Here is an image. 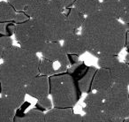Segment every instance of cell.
<instances>
[{"label": "cell", "instance_id": "f1b7e54d", "mask_svg": "<svg viewBox=\"0 0 129 122\" xmlns=\"http://www.w3.org/2000/svg\"><path fill=\"white\" fill-rule=\"evenodd\" d=\"M49 7L50 10L56 12V13H64L66 6L63 2V0H50Z\"/></svg>", "mask_w": 129, "mask_h": 122}, {"label": "cell", "instance_id": "7402d4cb", "mask_svg": "<svg viewBox=\"0 0 129 122\" xmlns=\"http://www.w3.org/2000/svg\"><path fill=\"white\" fill-rule=\"evenodd\" d=\"M56 64L49 59L43 58L40 59L39 63V74L45 76H52L55 74H58V69L56 67Z\"/></svg>", "mask_w": 129, "mask_h": 122}, {"label": "cell", "instance_id": "484cf974", "mask_svg": "<svg viewBox=\"0 0 129 122\" xmlns=\"http://www.w3.org/2000/svg\"><path fill=\"white\" fill-rule=\"evenodd\" d=\"M13 44V39L11 36L0 34V59L3 58V56L6 49L11 47Z\"/></svg>", "mask_w": 129, "mask_h": 122}, {"label": "cell", "instance_id": "f35d334b", "mask_svg": "<svg viewBox=\"0 0 129 122\" xmlns=\"http://www.w3.org/2000/svg\"><path fill=\"white\" fill-rule=\"evenodd\" d=\"M0 90H1V88H0Z\"/></svg>", "mask_w": 129, "mask_h": 122}, {"label": "cell", "instance_id": "603a6c76", "mask_svg": "<svg viewBox=\"0 0 129 122\" xmlns=\"http://www.w3.org/2000/svg\"><path fill=\"white\" fill-rule=\"evenodd\" d=\"M17 12L8 2H0V21H13Z\"/></svg>", "mask_w": 129, "mask_h": 122}, {"label": "cell", "instance_id": "e0dca14e", "mask_svg": "<svg viewBox=\"0 0 129 122\" xmlns=\"http://www.w3.org/2000/svg\"><path fill=\"white\" fill-rule=\"evenodd\" d=\"M50 0H29L24 13L30 19H36L48 8Z\"/></svg>", "mask_w": 129, "mask_h": 122}, {"label": "cell", "instance_id": "8fae6325", "mask_svg": "<svg viewBox=\"0 0 129 122\" xmlns=\"http://www.w3.org/2000/svg\"><path fill=\"white\" fill-rule=\"evenodd\" d=\"M113 84L114 81L109 69L99 68L95 72L92 81V91L95 90L96 92L107 95Z\"/></svg>", "mask_w": 129, "mask_h": 122}, {"label": "cell", "instance_id": "d590c367", "mask_svg": "<svg viewBox=\"0 0 129 122\" xmlns=\"http://www.w3.org/2000/svg\"><path fill=\"white\" fill-rule=\"evenodd\" d=\"M121 20L123 21V23H129V14L125 15V16L121 19Z\"/></svg>", "mask_w": 129, "mask_h": 122}, {"label": "cell", "instance_id": "74e56055", "mask_svg": "<svg viewBox=\"0 0 129 122\" xmlns=\"http://www.w3.org/2000/svg\"><path fill=\"white\" fill-rule=\"evenodd\" d=\"M123 122H129V118H125V120H124Z\"/></svg>", "mask_w": 129, "mask_h": 122}, {"label": "cell", "instance_id": "ac0fdd59", "mask_svg": "<svg viewBox=\"0 0 129 122\" xmlns=\"http://www.w3.org/2000/svg\"><path fill=\"white\" fill-rule=\"evenodd\" d=\"M73 6L87 17L100 11L101 2L100 0H76Z\"/></svg>", "mask_w": 129, "mask_h": 122}, {"label": "cell", "instance_id": "cb8c5ba5", "mask_svg": "<svg viewBox=\"0 0 129 122\" xmlns=\"http://www.w3.org/2000/svg\"><path fill=\"white\" fill-rule=\"evenodd\" d=\"M97 60V65L100 68L111 69L117 63L119 62L118 55H107V54H102L98 57Z\"/></svg>", "mask_w": 129, "mask_h": 122}, {"label": "cell", "instance_id": "9c48e42d", "mask_svg": "<svg viewBox=\"0 0 129 122\" xmlns=\"http://www.w3.org/2000/svg\"><path fill=\"white\" fill-rule=\"evenodd\" d=\"M27 95L36 99L48 97L50 95V81L45 75H38L28 82L26 86Z\"/></svg>", "mask_w": 129, "mask_h": 122}, {"label": "cell", "instance_id": "52a82bcc", "mask_svg": "<svg viewBox=\"0 0 129 122\" xmlns=\"http://www.w3.org/2000/svg\"><path fill=\"white\" fill-rule=\"evenodd\" d=\"M14 36L21 48L36 54L43 50L47 43V40L35 19H29L27 21L16 24Z\"/></svg>", "mask_w": 129, "mask_h": 122}, {"label": "cell", "instance_id": "7c38bea8", "mask_svg": "<svg viewBox=\"0 0 129 122\" xmlns=\"http://www.w3.org/2000/svg\"><path fill=\"white\" fill-rule=\"evenodd\" d=\"M62 46L67 54H74V55L81 56L87 52L84 39L81 35H79L78 33H73L64 38Z\"/></svg>", "mask_w": 129, "mask_h": 122}, {"label": "cell", "instance_id": "1f68e13d", "mask_svg": "<svg viewBox=\"0 0 129 122\" xmlns=\"http://www.w3.org/2000/svg\"><path fill=\"white\" fill-rule=\"evenodd\" d=\"M122 6L124 7V10H125V15H128L129 14V0H120ZM123 16V17H124Z\"/></svg>", "mask_w": 129, "mask_h": 122}, {"label": "cell", "instance_id": "d4e9b609", "mask_svg": "<svg viewBox=\"0 0 129 122\" xmlns=\"http://www.w3.org/2000/svg\"><path fill=\"white\" fill-rule=\"evenodd\" d=\"M82 122H112L103 111L96 113H85Z\"/></svg>", "mask_w": 129, "mask_h": 122}, {"label": "cell", "instance_id": "5bb4252c", "mask_svg": "<svg viewBox=\"0 0 129 122\" xmlns=\"http://www.w3.org/2000/svg\"><path fill=\"white\" fill-rule=\"evenodd\" d=\"M100 12L119 20H121L125 14V10L120 0H103L101 2Z\"/></svg>", "mask_w": 129, "mask_h": 122}, {"label": "cell", "instance_id": "ba28073f", "mask_svg": "<svg viewBox=\"0 0 129 122\" xmlns=\"http://www.w3.org/2000/svg\"><path fill=\"white\" fill-rule=\"evenodd\" d=\"M43 58L49 59L60 67L61 73H66L70 65L68 55L64 51L59 42H47L44 48L41 51Z\"/></svg>", "mask_w": 129, "mask_h": 122}, {"label": "cell", "instance_id": "4316f807", "mask_svg": "<svg viewBox=\"0 0 129 122\" xmlns=\"http://www.w3.org/2000/svg\"><path fill=\"white\" fill-rule=\"evenodd\" d=\"M15 26L16 24L13 23V21H0V34L11 36L13 34H14Z\"/></svg>", "mask_w": 129, "mask_h": 122}, {"label": "cell", "instance_id": "6da1fadb", "mask_svg": "<svg viewBox=\"0 0 129 122\" xmlns=\"http://www.w3.org/2000/svg\"><path fill=\"white\" fill-rule=\"evenodd\" d=\"M81 29L87 52L96 57L102 54L118 55L125 47V24L100 11L87 16Z\"/></svg>", "mask_w": 129, "mask_h": 122}, {"label": "cell", "instance_id": "4dcf8cb0", "mask_svg": "<svg viewBox=\"0 0 129 122\" xmlns=\"http://www.w3.org/2000/svg\"><path fill=\"white\" fill-rule=\"evenodd\" d=\"M29 16H27L24 12H17L16 15H15L14 19H13V22L15 24H20L22 23L24 21H27V20H29Z\"/></svg>", "mask_w": 129, "mask_h": 122}, {"label": "cell", "instance_id": "d6986e66", "mask_svg": "<svg viewBox=\"0 0 129 122\" xmlns=\"http://www.w3.org/2000/svg\"><path fill=\"white\" fill-rule=\"evenodd\" d=\"M64 13L66 14L70 27L74 32L78 33V30L81 28L86 16L74 7H67L64 9Z\"/></svg>", "mask_w": 129, "mask_h": 122}, {"label": "cell", "instance_id": "30bf717a", "mask_svg": "<svg viewBox=\"0 0 129 122\" xmlns=\"http://www.w3.org/2000/svg\"><path fill=\"white\" fill-rule=\"evenodd\" d=\"M45 122H82V116L72 108H55L45 113Z\"/></svg>", "mask_w": 129, "mask_h": 122}, {"label": "cell", "instance_id": "277c9868", "mask_svg": "<svg viewBox=\"0 0 129 122\" xmlns=\"http://www.w3.org/2000/svg\"><path fill=\"white\" fill-rule=\"evenodd\" d=\"M27 84L20 74L8 64L0 65V93L1 97L10 102L16 110L25 103Z\"/></svg>", "mask_w": 129, "mask_h": 122}, {"label": "cell", "instance_id": "ffe728a7", "mask_svg": "<svg viewBox=\"0 0 129 122\" xmlns=\"http://www.w3.org/2000/svg\"><path fill=\"white\" fill-rule=\"evenodd\" d=\"M97 69L95 67H88L85 74L77 81L78 86L81 93H90L92 92V81Z\"/></svg>", "mask_w": 129, "mask_h": 122}, {"label": "cell", "instance_id": "5b68a950", "mask_svg": "<svg viewBox=\"0 0 129 122\" xmlns=\"http://www.w3.org/2000/svg\"><path fill=\"white\" fill-rule=\"evenodd\" d=\"M41 28L47 42L64 41L70 34L76 33L73 30L64 13H56L48 6L46 10L35 19Z\"/></svg>", "mask_w": 129, "mask_h": 122}, {"label": "cell", "instance_id": "3957f363", "mask_svg": "<svg viewBox=\"0 0 129 122\" xmlns=\"http://www.w3.org/2000/svg\"><path fill=\"white\" fill-rule=\"evenodd\" d=\"M2 59L20 74L26 84L39 75L40 58L35 52L12 45L6 50Z\"/></svg>", "mask_w": 129, "mask_h": 122}, {"label": "cell", "instance_id": "4fadbf2b", "mask_svg": "<svg viewBox=\"0 0 129 122\" xmlns=\"http://www.w3.org/2000/svg\"><path fill=\"white\" fill-rule=\"evenodd\" d=\"M105 94L100 92H90L84 99L85 106L83 111L85 113H96L103 111L104 101L105 98Z\"/></svg>", "mask_w": 129, "mask_h": 122}, {"label": "cell", "instance_id": "d6a6232c", "mask_svg": "<svg viewBox=\"0 0 129 122\" xmlns=\"http://www.w3.org/2000/svg\"><path fill=\"white\" fill-rule=\"evenodd\" d=\"M68 55V59H69V62H70V65H74V64L77 63L78 61H79V56L77 55H74V54H67Z\"/></svg>", "mask_w": 129, "mask_h": 122}, {"label": "cell", "instance_id": "e575fe53", "mask_svg": "<svg viewBox=\"0 0 129 122\" xmlns=\"http://www.w3.org/2000/svg\"><path fill=\"white\" fill-rule=\"evenodd\" d=\"M125 49H126L127 53H129V32L126 33V37H125Z\"/></svg>", "mask_w": 129, "mask_h": 122}, {"label": "cell", "instance_id": "836d02e7", "mask_svg": "<svg viewBox=\"0 0 129 122\" xmlns=\"http://www.w3.org/2000/svg\"><path fill=\"white\" fill-rule=\"evenodd\" d=\"M75 1H76V0H63V2H64L66 8L71 7V6H74V2H75Z\"/></svg>", "mask_w": 129, "mask_h": 122}, {"label": "cell", "instance_id": "f546056e", "mask_svg": "<svg viewBox=\"0 0 129 122\" xmlns=\"http://www.w3.org/2000/svg\"><path fill=\"white\" fill-rule=\"evenodd\" d=\"M29 0H7L16 12H24Z\"/></svg>", "mask_w": 129, "mask_h": 122}, {"label": "cell", "instance_id": "9a60e30c", "mask_svg": "<svg viewBox=\"0 0 129 122\" xmlns=\"http://www.w3.org/2000/svg\"><path fill=\"white\" fill-rule=\"evenodd\" d=\"M114 83L129 86V64L118 62L110 69Z\"/></svg>", "mask_w": 129, "mask_h": 122}, {"label": "cell", "instance_id": "8992f818", "mask_svg": "<svg viewBox=\"0 0 129 122\" xmlns=\"http://www.w3.org/2000/svg\"><path fill=\"white\" fill-rule=\"evenodd\" d=\"M103 112L112 122H123L129 118L128 87L114 83L104 98Z\"/></svg>", "mask_w": 129, "mask_h": 122}, {"label": "cell", "instance_id": "8d00e7d4", "mask_svg": "<svg viewBox=\"0 0 129 122\" xmlns=\"http://www.w3.org/2000/svg\"><path fill=\"white\" fill-rule=\"evenodd\" d=\"M125 63L129 64V53H127L125 56Z\"/></svg>", "mask_w": 129, "mask_h": 122}, {"label": "cell", "instance_id": "44dd1931", "mask_svg": "<svg viewBox=\"0 0 129 122\" xmlns=\"http://www.w3.org/2000/svg\"><path fill=\"white\" fill-rule=\"evenodd\" d=\"M17 110L4 97H0V122H14Z\"/></svg>", "mask_w": 129, "mask_h": 122}, {"label": "cell", "instance_id": "83f0119b", "mask_svg": "<svg viewBox=\"0 0 129 122\" xmlns=\"http://www.w3.org/2000/svg\"><path fill=\"white\" fill-rule=\"evenodd\" d=\"M52 101L50 100L49 97H44V98H41L38 99L37 103L36 104V108L40 111H48V110L52 109Z\"/></svg>", "mask_w": 129, "mask_h": 122}, {"label": "cell", "instance_id": "7a4b0ae2", "mask_svg": "<svg viewBox=\"0 0 129 122\" xmlns=\"http://www.w3.org/2000/svg\"><path fill=\"white\" fill-rule=\"evenodd\" d=\"M50 95L55 108H73L81 96L78 82L68 73L49 77Z\"/></svg>", "mask_w": 129, "mask_h": 122}, {"label": "cell", "instance_id": "2e32d148", "mask_svg": "<svg viewBox=\"0 0 129 122\" xmlns=\"http://www.w3.org/2000/svg\"><path fill=\"white\" fill-rule=\"evenodd\" d=\"M14 122H45V113L38 109H31L27 112L18 109L15 113Z\"/></svg>", "mask_w": 129, "mask_h": 122}]
</instances>
